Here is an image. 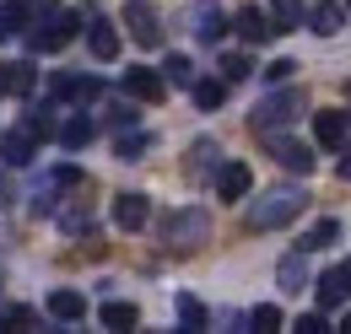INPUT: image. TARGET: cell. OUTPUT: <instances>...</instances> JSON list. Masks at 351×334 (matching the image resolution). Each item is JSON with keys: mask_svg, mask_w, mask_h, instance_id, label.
I'll return each mask as SVG.
<instances>
[{"mask_svg": "<svg viewBox=\"0 0 351 334\" xmlns=\"http://www.w3.org/2000/svg\"><path fill=\"white\" fill-rule=\"evenodd\" d=\"M292 70H298V65H292V60H276V65H270V70H265V76H270V81H287V76H292Z\"/></svg>", "mask_w": 351, "mask_h": 334, "instance_id": "38", "label": "cell"}, {"mask_svg": "<svg viewBox=\"0 0 351 334\" xmlns=\"http://www.w3.org/2000/svg\"><path fill=\"white\" fill-rule=\"evenodd\" d=\"M313 135H319V146H346V135H351V114H341V108L319 114V119H313Z\"/></svg>", "mask_w": 351, "mask_h": 334, "instance_id": "16", "label": "cell"}, {"mask_svg": "<svg viewBox=\"0 0 351 334\" xmlns=\"http://www.w3.org/2000/svg\"><path fill=\"white\" fill-rule=\"evenodd\" d=\"M5 38H11V27H5V22H0V43H5Z\"/></svg>", "mask_w": 351, "mask_h": 334, "instance_id": "42", "label": "cell"}, {"mask_svg": "<svg viewBox=\"0 0 351 334\" xmlns=\"http://www.w3.org/2000/svg\"><path fill=\"white\" fill-rule=\"evenodd\" d=\"M178 324H184V329H206V324H211V313H206V302H200V296H178Z\"/></svg>", "mask_w": 351, "mask_h": 334, "instance_id": "25", "label": "cell"}, {"mask_svg": "<svg viewBox=\"0 0 351 334\" xmlns=\"http://www.w3.org/2000/svg\"><path fill=\"white\" fill-rule=\"evenodd\" d=\"M108 125H114V129H130L135 125V108H130V103H114V108H108Z\"/></svg>", "mask_w": 351, "mask_h": 334, "instance_id": "35", "label": "cell"}, {"mask_svg": "<svg viewBox=\"0 0 351 334\" xmlns=\"http://www.w3.org/2000/svg\"><path fill=\"white\" fill-rule=\"evenodd\" d=\"M335 237H341V221L330 216V221H313V227H308V237L298 243V248H303V253H313V248H330Z\"/></svg>", "mask_w": 351, "mask_h": 334, "instance_id": "23", "label": "cell"}, {"mask_svg": "<svg viewBox=\"0 0 351 334\" xmlns=\"http://www.w3.org/2000/svg\"><path fill=\"white\" fill-rule=\"evenodd\" d=\"M146 151H152V135H146V129H125V135L114 140V157H119V162H141Z\"/></svg>", "mask_w": 351, "mask_h": 334, "instance_id": "21", "label": "cell"}, {"mask_svg": "<svg viewBox=\"0 0 351 334\" xmlns=\"http://www.w3.org/2000/svg\"><path fill=\"white\" fill-rule=\"evenodd\" d=\"M270 157L287 167V172H313V146L303 140H287V135H270Z\"/></svg>", "mask_w": 351, "mask_h": 334, "instance_id": "6", "label": "cell"}, {"mask_svg": "<svg viewBox=\"0 0 351 334\" xmlns=\"http://www.w3.org/2000/svg\"><path fill=\"white\" fill-rule=\"evenodd\" d=\"M125 92H130V97H141V103H162L168 81H162L157 70H141V65H135V70H125Z\"/></svg>", "mask_w": 351, "mask_h": 334, "instance_id": "13", "label": "cell"}, {"mask_svg": "<svg viewBox=\"0 0 351 334\" xmlns=\"http://www.w3.org/2000/svg\"><path fill=\"white\" fill-rule=\"evenodd\" d=\"M49 318H60V324H82V318H87V296H82V292H54V296H49Z\"/></svg>", "mask_w": 351, "mask_h": 334, "instance_id": "18", "label": "cell"}, {"mask_svg": "<svg viewBox=\"0 0 351 334\" xmlns=\"http://www.w3.org/2000/svg\"><path fill=\"white\" fill-rule=\"evenodd\" d=\"M303 210H308V194H303V189H287V183H281V189H265L260 200L243 210V227H249V232H276V227L298 221Z\"/></svg>", "mask_w": 351, "mask_h": 334, "instance_id": "1", "label": "cell"}, {"mask_svg": "<svg viewBox=\"0 0 351 334\" xmlns=\"http://www.w3.org/2000/svg\"><path fill=\"white\" fill-rule=\"evenodd\" d=\"M303 22V0H276V27H298Z\"/></svg>", "mask_w": 351, "mask_h": 334, "instance_id": "33", "label": "cell"}, {"mask_svg": "<svg viewBox=\"0 0 351 334\" xmlns=\"http://www.w3.org/2000/svg\"><path fill=\"white\" fill-rule=\"evenodd\" d=\"M49 92H54V97H65V103H92V97L103 92V81H97V76H54Z\"/></svg>", "mask_w": 351, "mask_h": 334, "instance_id": "11", "label": "cell"}, {"mask_svg": "<svg viewBox=\"0 0 351 334\" xmlns=\"http://www.w3.org/2000/svg\"><path fill=\"white\" fill-rule=\"evenodd\" d=\"M33 11H44V16H49V11H54V0H33Z\"/></svg>", "mask_w": 351, "mask_h": 334, "instance_id": "40", "label": "cell"}, {"mask_svg": "<svg viewBox=\"0 0 351 334\" xmlns=\"http://www.w3.org/2000/svg\"><path fill=\"white\" fill-rule=\"evenodd\" d=\"M335 172H341V178L351 183V146H346V157H341V167H335Z\"/></svg>", "mask_w": 351, "mask_h": 334, "instance_id": "39", "label": "cell"}, {"mask_svg": "<svg viewBox=\"0 0 351 334\" xmlns=\"http://www.w3.org/2000/svg\"><path fill=\"white\" fill-rule=\"evenodd\" d=\"M346 11H351V0H346Z\"/></svg>", "mask_w": 351, "mask_h": 334, "instance_id": "44", "label": "cell"}, {"mask_svg": "<svg viewBox=\"0 0 351 334\" xmlns=\"http://www.w3.org/2000/svg\"><path fill=\"white\" fill-rule=\"evenodd\" d=\"M211 237V216L200 205H184V210H168L162 216V243L173 253H189V248H200Z\"/></svg>", "mask_w": 351, "mask_h": 334, "instance_id": "2", "label": "cell"}, {"mask_svg": "<svg viewBox=\"0 0 351 334\" xmlns=\"http://www.w3.org/2000/svg\"><path fill=\"white\" fill-rule=\"evenodd\" d=\"M276 33H281L276 16H265L260 5H243V11H238V38H243V43H270Z\"/></svg>", "mask_w": 351, "mask_h": 334, "instance_id": "8", "label": "cell"}, {"mask_svg": "<svg viewBox=\"0 0 351 334\" xmlns=\"http://www.w3.org/2000/svg\"><path fill=\"white\" fill-rule=\"evenodd\" d=\"M0 22H5L11 33H16V27L27 22V0H5V5H0Z\"/></svg>", "mask_w": 351, "mask_h": 334, "instance_id": "34", "label": "cell"}, {"mask_svg": "<svg viewBox=\"0 0 351 334\" xmlns=\"http://www.w3.org/2000/svg\"><path fill=\"white\" fill-rule=\"evenodd\" d=\"M162 81H173V86H195V65H189L184 54H168V60H162Z\"/></svg>", "mask_w": 351, "mask_h": 334, "instance_id": "27", "label": "cell"}, {"mask_svg": "<svg viewBox=\"0 0 351 334\" xmlns=\"http://www.w3.org/2000/svg\"><path fill=\"white\" fill-rule=\"evenodd\" d=\"M38 86V70L27 65V60H11V65H0V97H27Z\"/></svg>", "mask_w": 351, "mask_h": 334, "instance_id": "10", "label": "cell"}, {"mask_svg": "<svg viewBox=\"0 0 351 334\" xmlns=\"http://www.w3.org/2000/svg\"><path fill=\"white\" fill-rule=\"evenodd\" d=\"M49 114H54V108H49V103H38V108H33V114H27V129H33V140H49V135H54V119H49Z\"/></svg>", "mask_w": 351, "mask_h": 334, "instance_id": "30", "label": "cell"}, {"mask_svg": "<svg viewBox=\"0 0 351 334\" xmlns=\"http://www.w3.org/2000/svg\"><path fill=\"white\" fill-rule=\"evenodd\" d=\"M195 38H200V43H217L221 38V11L211 5V0L195 5Z\"/></svg>", "mask_w": 351, "mask_h": 334, "instance_id": "22", "label": "cell"}, {"mask_svg": "<svg viewBox=\"0 0 351 334\" xmlns=\"http://www.w3.org/2000/svg\"><path fill=\"white\" fill-rule=\"evenodd\" d=\"M341 334H351V313H346V318H341Z\"/></svg>", "mask_w": 351, "mask_h": 334, "instance_id": "41", "label": "cell"}, {"mask_svg": "<svg viewBox=\"0 0 351 334\" xmlns=\"http://www.w3.org/2000/svg\"><path fill=\"white\" fill-rule=\"evenodd\" d=\"M33 151H38V140H33V129H27V125L0 135V162H5V167H27V162H33Z\"/></svg>", "mask_w": 351, "mask_h": 334, "instance_id": "7", "label": "cell"}, {"mask_svg": "<svg viewBox=\"0 0 351 334\" xmlns=\"http://www.w3.org/2000/svg\"><path fill=\"white\" fill-rule=\"evenodd\" d=\"M243 76H254V60L249 54H221V81H243Z\"/></svg>", "mask_w": 351, "mask_h": 334, "instance_id": "28", "label": "cell"}, {"mask_svg": "<svg viewBox=\"0 0 351 334\" xmlns=\"http://www.w3.org/2000/svg\"><path fill=\"white\" fill-rule=\"evenodd\" d=\"M152 221V205H146V194H114V227H125V232H141Z\"/></svg>", "mask_w": 351, "mask_h": 334, "instance_id": "9", "label": "cell"}, {"mask_svg": "<svg viewBox=\"0 0 351 334\" xmlns=\"http://www.w3.org/2000/svg\"><path fill=\"white\" fill-rule=\"evenodd\" d=\"M125 27H130V38L141 49H157L162 43V16H157L152 0H125Z\"/></svg>", "mask_w": 351, "mask_h": 334, "instance_id": "5", "label": "cell"}, {"mask_svg": "<svg viewBox=\"0 0 351 334\" xmlns=\"http://www.w3.org/2000/svg\"><path fill=\"white\" fill-rule=\"evenodd\" d=\"M341 22H346V5H341V0H319V5L308 11V27H313L319 38H335Z\"/></svg>", "mask_w": 351, "mask_h": 334, "instance_id": "14", "label": "cell"}, {"mask_svg": "<svg viewBox=\"0 0 351 334\" xmlns=\"http://www.w3.org/2000/svg\"><path fill=\"white\" fill-rule=\"evenodd\" d=\"M97 318H103V329H135L141 324V307L135 302H103Z\"/></svg>", "mask_w": 351, "mask_h": 334, "instance_id": "20", "label": "cell"}, {"mask_svg": "<svg viewBox=\"0 0 351 334\" xmlns=\"http://www.w3.org/2000/svg\"><path fill=\"white\" fill-rule=\"evenodd\" d=\"M195 108H221V97H227V81H195Z\"/></svg>", "mask_w": 351, "mask_h": 334, "instance_id": "29", "label": "cell"}, {"mask_svg": "<svg viewBox=\"0 0 351 334\" xmlns=\"http://www.w3.org/2000/svg\"><path fill=\"white\" fill-rule=\"evenodd\" d=\"M292 329H298V334H324V313H303Z\"/></svg>", "mask_w": 351, "mask_h": 334, "instance_id": "36", "label": "cell"}, {"mask_svg": "<svg viewBox=\"0 0 351 334\" xmlns=\"http://www.w3.org/2000/svg\"><path fill=\"white\" fill-rule=\"evenodd\" d=\"M92 135H97V125H92L87 114H71V119H65V125L54 129V140H60V146H65V151H82V146H87Z\"/></svg>", "mask_w": 351, "mask_h": 334, "instance_id": "17", "label": "cell"}, {"mask_svg": "<svg viewBox=\"0 0 351 334\" xmlns=\"http://www.w3.org/2000/svg\"><path fill=\"white\" fill-rule=\"evenodd\" d=\"M249 183H254V172H249L243 162H221L217 167V194H221V200H243Z\"/></svg>", "mask_w": 351, "mask_h": 334, "instance_id": "12", "label": "cell"}, {"mask_svg": "<svg viewBox=\"0 0 351 334\" xmlns=\"http://www.w3.org/2000/svg\"><path fill=\"white\" fill-rule=\"evenodd\" d=\"M0 329H38V313L22 307V302H11V307H0Z\"/></svg>", "mask_w": 351, "mask_h": 334, "instance_id": "26", "label": "cell"}, {"mask_svg": "<svg viewBox=\"0 0 351 334\" xmlns=\"http://www.w3.org/2000/svg\"><path fill=\"white\" fill-rule=\"evenodd\" d=\"M87 22L76 16V11H49L44 22H38V33H27V49L33 54H54V49H65V43L76 38Z\"/></svg>", "mask_w": 351, "mask_h": 334, "instance_id": "3", "label": "cell"}, {"mask_svg": "<svg viewBox=\"0 0 351 334\" xmlns=\"http://www.w3.org/2000/svg\"><path fill=\"white\" fill-rule=\"evenodd\" d=\"M346 97H351V81H346Z\"/></svg>", "mask_w": 351, "mask_h": 334, "instance_id": "43", "label": "cell"}, {"mask_svg": "<svg viewBox=\"0 0 351 334\" xmlns=\"http://www.w3.org/2000/svg\"><path fill=\"white\" fill-rule=\"evenodd\" d=\"M217 167H221L217 140H195L189 146V178H217Z\"/></svg>", "mask_w": 351, "mask_h": 334, "instance_id": "19", "label": "cell"}, {"mask_svg": "<svg viewBox=\"0 0 351 334\" xmlns=\"http://www.w3.org/2000/svg\"><path fill=\"white\" fill-rule=\"evenodd\" d=\"M330 275H335V286H341V292L351 296V259H346V264H335V270H330Z\"/></svg>", "mask_w": 351, "mask_h": 334, "instance_id": "37", "label": "cell"}, {"mask_svg": "<svg viewBox=\"0 0 351 334\" xmlns=\"http://www.w3.org/2000/svg\"><path fill=\"white\" fill-rule=\"evenodd\" d=\"M281 286H287V292H303V286H308V259H303V248L281 259Z\"/></svg>", "mask_w": 351, "mask_h": 334, "instance_id": "24", "label": "cell"}, {"mask_svg": "<svg viewBox=\"0 0 351 334\" xmlns=\"http://www.w3.org/2000/svg\"><path fill=\"white\" fill-rule=\"evenodd\" d=\"M303 103H308V97L298 92V86H281V92H270L260 108H254V129H260V135H270L276 125H292V119L303 114Z\"/></svg>", "mask_w": 351, "mask_h": 334, "instance_id": "4", "label": "cell"}, {"mask_svg": "<svg viewBox=\"0 0 351 334\" xmlns=\"http://www.w3.org/2000/svg\"><path fill=\"white\" fill-rule=\"evenodd\" d=\"M87 49L97 54V60H114V54H119V33H114L108 16H92L87 22Z\"/></svg>", "mask_w": 351, "mask_h": 334, "instance_id": "15", "label": "cell"}, {"mask_svg": "<svg viewBox=\"0 0 351 334\" xmlns=\"http://www.w3.org/2000/svg\"><path fill=\"white\" fill-rule=\"evenodd\" d=\"M249 324H254V329H281V307H276V302H260V307H254V313H249Z\"/></svg>", "mask_w": 351, "mask_h": 334, "instance_id": "32", "label": "cell"}, {"mask_svg": "<svg viewBox=\"0 0 351 334\" xmlns=\"http://www.w3.org/2000/svg\"><path fill=\"white\" fill-rule=\"evenodd\" d=\"M313 292H319V307H324V313H330V307H341V302H346V292H341V286H335V275H324V281H313Z\"/></svg>", "mask_w": 351, "mask_h": 334, "instance_id": "31", "label": "cell"}]
</instances>
